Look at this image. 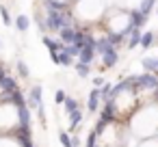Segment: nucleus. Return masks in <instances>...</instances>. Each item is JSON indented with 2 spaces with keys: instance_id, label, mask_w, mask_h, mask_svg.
Listing matches in <instances>:
<instances>
[{
  "instance_id": "1",
  "label": "nucleus",
  "mask_w": 158,
  "mask_h": 147,
  "mask_svg": "<svg viewBox=\"0 0 158 147\" xmlns=\"http://www.w3.org/2000/svg\"><path fill=\"white\" fill-rule=\"evenodd\" d=\"M72 13L65 11V9H48L46 11V24H48V31H61L65 26H72Z\"/></svg>"
},
{
  "instance_id": "2",
  "label": "nucleus",
  "mask_w": 158,
  "mask_h": 147,
  "mask_svg": "<svg viewBox=\"0 0 158 147\" xmlns=\"http://www.w3.org/2000/svg\"><path fill=\"white\" fill-rule=\"evenodd\" d=\"M156 87H158V76L152 74V71H145V74L136 76V82H134L132 91H136V89H156Z\"/></svg>"
},
{
  "instance_id": "3",
  "label": "nucleus",
  "mask_w": 158,
  "mask_h": 147,
  "mask_svg": "<svg viewBox=\"0 0 158 147\" xmlns=\"http://www.w3.org/2000/svg\"><path fill=\"white\" fill-rule=\"evenodd\" d=\"M128 20H130L136 28H143V24L147 22V15H145L141 9H132V11H128Z\"/></svg>"
},
{
  "instance_id": "4",
  "label": "nucleus",
  "mask_w": 158,
  "mask_h": 147,
  "mask_svg": "<svg viewBox=\"0 0 158 147\" xmlns=\"http://www.w3.org/2000/svg\"><path fill=\"white\" fill-rule=\"evenodd\" d=\"M93 59H95V48H93V46H85V48L80 50V54H78V61H80V63H87V65H91Z\"/></svg>"
},
{
  "instance_id": "5",
  "label": "nucleus",
  "mask_w": 158,
  "mask_h": 147,
  "mask_svg": "<svg viewBox=\"0 0 158 147\" xmlns=\"http://www.w3.org/2000/svg\"><path fill=\"white\" fill-rule=\"evenodd\" d=\"M28 106H31V108H39V106H41V87H39V84H35V87L31 89Z\"/></svg>"
},
{
  "instance_id": "6",
  "label": "nucleus",
  "mask_w": 158,
  "mask_h": 147,
  "mask_svg": "<svg viewBox=\"0 0 158 147\" xmlns=\"http://www.w3.org/2000/svg\"><path fill=\"white\" fill-rule=\"evenodd\" d=\"M102 121H104V123L115 121V100H108V102H106V106H104V110H102Z\"/></svg>"
},
{
  "instance_id": "7",
  "label": "nucleus",
  "mask_w": 158,
  "mask_h": 147,
  "mask_svg": "<svg viewBox=\"0 0 158 147\" xmlns=\"http://www.w3.org/2000/svg\"><path fill=\"white\" fill-rule=\"evenodd\" d=\"M59 35H61V41H63V43H74V39H76V28H74V26H65V28L59 31Z\"/></svg>"
},
{
  "instance_id": "8",
  "label": "nucleus",
  "mask_w": 158,
  "mask_h": 147,
  "mask_svg": "<svg viewBox=\"0 0 158 147\" xmlns=\"http://www.w3.org/2000/svg\"><path fill=\"white\" fill-rule=\"evenodd\" d=\"M102 61H104V67H115V63L119 61L117 50H115V48H110L108 52H104V54H102Z\"/></svg>"
},
{
  "instance_id": "9",
  "label": "nucleus",
  "mask_w": 158,
  "mask_h": 147,
  "mask_svg": "<svg viewBox=\"0 0 158 147\" xmlns=\"http://www.w3.org/2000/svg\"><path fill=\"white\" fill-rule=\"evenodd\" d=\"M100 97H102V93H100V89L95 87V89L89 93V102H87V108H89L91 112H95V110H98V102H100Z\"/></svg>"
},
{
  "instance_id": "10",
  "label": "nucleus",
  "mask_w": 158,
  "mask_h": 147,
  "mask_svg": "<svg viewBox=\"0 0 158 147\" xmlns=\"http://www.w3.org/2000/svg\"><path fill=\"white\" fill-rule=\"evenodd\" d=\"M44 46L50 50V54H52V52H61V50L65 48L63 41H54V39H50V37H44Z\"/></svg>"
},
{
  "instance_id": "11",
  "label": "nucleus",
  "mask_w": 158,
  "mask_h": 147,
  "mask_svg": "<svg viewBox=\"0 0 158 147\" xmlns=\"http://www.w3.org/2000/svg\"><path fill=\"white\" fill-rule=\"evenodd\" d=\"M18 119H20V125H31V112H28V106H18Z\"/></svg>"
},
{
  "instance_id": "12",
  "label": "nucleus",
  "mask_w": 158,
  "mask_h": 147,
  "mask_svg": "<svg viewBox=\"0 0 158 147\" xmlns=\"http://www.w3.org/2000/svg\"><path fill=\"white\" fill-rule=\"evenodd\" d=\"M141 65H143V69H145V71H152V74H156V71H158V56L143 59V61H141Z\"/></svg>"
},
{
  "instance_id": "13",
  "label": "nucleus",
  "mask_w": 158,
  "mask_h": 147,
  "mask_svg": "<svg viewBox=\"0 0 158 147\" xmlns=\"http://www.w3.org/2000/svg\"><path fill=\"white\" fill-rule=\"evenodd\" d=\"M141 28H134L130 35H128V48L132 50V48H136V46H141Z\"/></svg>"
},
{
  "instance_id": "14",
  "label": "nucleus",
  "mask_w": 158,
  "mask_h": 147,
  "mask_svg": "<svg viewBox=\"0 0 158 147\" xmlns=\"http://www.w3.org/2000/svg\"><path fill=\"white\" fill-rule=\"evenodd\" d=\"M110 48H115V46L108 41V37H104V39H98V41H95V54H104V52H108Z\"/></svg>"
},
{
  "instance_id": "15",
  "label": "nucleus",
  "mask_w": 158,
  "mask_h": 147,
  "mask_svg": "<svg viewBox=\"0 0 158 147\" xmlns=\"http://www.w3.org/2000/svg\"><path fill=\"white\" fill-rule=\"evenodd\" d=\"M154 41H156V35H154L152 31H147V33H143V35H141V48H143V50L152 48V46H154Z\"/></svg>"
},
{
  "instance_id": "16",
  "label": "nucleus",
  "mask_w": 158,
  "mask_h": 147,
  "mask_svg": "<svg viewBox=\"0 0 158 147\" xmlns=\"http://www.w3.org/2000/svg\"><path fill=\"white\" fill-rule=\"evenodd\" d=\"M28 26H31V20H28L26 15H18V18H15V28H18L20 33L28 31Z\"/></svg>"
},
{
  "instance_id": "17",
  "label": "nucleus",
  "mask_w": 158,
  "mask_h": 147,
  "mask_svg": "<svg viewBox=\"0 0 158 147\" xmlns=\"http://www.w3.org/2000/svg\"><path fill=\"white\" fill-rule=\"evenodd\" d=\"M0 87H2V91H15L18 89V84H15V80L11 76H5L2 82H0Z\"/></svg>"
},
{
  "instance_id": "18",
  "label": "nucleus",
  "mask_w": 158,
  "mask_h": 147,
  "mask_svg": "<svg viewBox=\"0 0 158 147\" xmlns=\"http://www.w3.org/2000/svg\"><path fill=\"white\" fill-rule=\"evenodd\" d=\"M9 100H11V104H15V106H24L26 102H24V97H22V93L15 89V91H9Z\"/></svg>"
},
{
  "instance_id": "19",
  "label": "nucleus",
  "mask_w": 158,
  "mask_h": 147,
  "mask_svg": "<svg viewBox=\"0 0 158 147\" xmlns=\"http://www.w3.org/2000/svg\"><path fill=\"white\" fill-rule=\"evenodd\" d=\"M106 37H108V41H110L113 46H119V43H121V41L126 39V37H123L121 33H115V31H110V33H108Z\"/></svg>"
},
{
  "instance_id": "20",
  "label": "nucleus",
  "mask_w": 158,
  "mask_h": 147,
  "mask_svg": "<svg viewBox=\"0 0 158 147\" xmlns=\"http://www.w3.org/2000/svg\"><path fill=\"white\" fill-rule=\"evenodd\" d=\"M76 65V71H78V76H82V78H87L89 76V69H91V65H87V63H74Z\"/></svg>"
},
{
  "instance_id": "21",
  "label": "nucleus",
  "mask_w": 158,
  "mask_h": 147,
  "mask_svg": "<svg viewBox=\"0 0 158 147\" xmlns=\"http://www.w3.org/2000/svg\"><path fill=\"white\" fill-rule=\"evenodd\" d=\"M154 5H156V0H141V7H139V9H141V11H143L145 15H149V13H152V7H154Z\"/></svg>"
},
{
  "instance_id": "22",
  "label": "nucleus",
  "mask_w": 158,
  "mask_h": 147,
  "mask_svg": "<svg viewBox=\"0 0 158 147\" xmlns=\"http://www.w3.org/2000/svg\"><path fill=\"white\" fill-rule=\"evenodd\" d=\"M46 7L48 9H65V2H63V0H46Z\"/></svg>"
},
{
  "instance_id": "23",
  "label": "nucleus",
  "mask_w": 158,
  "mask_h": 147,
  "mask_svg": "<svg viewBox=\"0 0 158 147\" xmlns=\"http://www.w3.org/2000/svg\"><path fill=\"white\" fill-rule=\"evenodd\" d=\"M63 104H65V110H67V112L78 110V102H76V100H72V97H65V102H63Z\"/></svg>"
},
{
  "instance_id": "24",
  "label": "nucleus",
  "mask_w": 158,
  "mask_h": 147,
  "mask_svg": "<svg viewBox=\"0 0 158 147\" xmlns=\"http://www.w3.org/2000/svg\"><path fill=\"white\" fill-rule=\"evenodd\" d=\"M69 119H72V130H74V128L82 121V112H80V110H74V112H69Z\"/></svg>"
},
{
  "instance_id": "25",
  "label": "nucleus",
  "mask_w": 158,
  "mask_h": 147,
  "mask_svg": "<svg viewBox=\"0 0 158 147\" xmlns=\"http://www.w3.org/2000/svg\"><path fill=\"white\" fill-rule=\"evenodd\" d=\"M59 141H61L63 147H74V143H72V138H69L67 132H59Z\"/></svg>"
},
{
  "instance_id": "26",
  "label": "nucleus",
  "mask_w": 158,
  "mask_h": 147,
  "mask_svg": "<svg viewBox=\"0 0 158 147\" xmlns=\"http://www.w3.org/2000/svg\"><path fill=\"white\" fill-rule=\"evenodd\" d=\"M18 74H20L22 78H28V76H31V71H28V67H26V63H24V61H20V63H18Z\"/></svg>"
},
{
  "instance_id": "27",
  "label": "nucleus",
  "mask_w": 158,
  "mask_h": 147,
  "mask_svg": "<svg viewBox=\"0 0 158 147\" xmlns=\"http://www.w3.org/2000/svg\"><path fill=\"white\" fill-rule=\"evenodd\" d=\"M0 18H2V22L9 26L11 24V15H9V9L7 7H0Z\"/></svg>"
},
{
  "instance_id": "28",
  "label": "nucleus",
  "mask_w": 158,
  "mask_h": 147,
  "mask_svg": "<svg viewBox=\"0 0 158 147\" xmlns=\"http://www.w3.org/2000/svg\"><path fill=\"white\" fill-rule=\"evenodd\" d=\"M65 97H67V95H65L63 91H56V95H54V102H56V104H63V102H65Z\"/></svg>"
},
{
  "instance_id": "29",
  "label": "nucleus",
  "mask_w": 158,
  "mask_h": 147,
  "mask_svg": "<svg viewBox=\"0 0 158 147\" xmlns=\"http://www.w3.org/2000/svg\"><path fill=\"white\" fill-rule=\"evenodd\" d=\"M93 84H95V87H98V89H100V87H102V84H104V78H95V80H93Z\"/></svg>"
},
{
  "instance_id": "30",
  "label": "nucleus",
  "mask_w": 158,
  "mask_h": 147,
  "mask_svg": "<svg viewBox=\"0 0 158 147\" xmlns=\"http://www.w3.org/2000/svg\"><path fill=\"white\" fill-rule=\"evenodd\" d=\"M7 74H5V69H2V65H0V82H2V78H5Z\"/></svg>"
},
{
  "instance_id": "31",
  "label": "nucleus",
  "mask_w": 158,
  "mask_h": 147,
  "mask_svg": "<svg viewBox=\"0 0 158 147\" xmlns=\"http://www.w3.org/2000/svg\"><path fill=\"white\" fill-rule=\"evenodd\" d=\"M22 145H24V147H33V143H31V138H28V141H22Z\"/></svg>"
},
{
  "instance_id": "32",
  "label": "nucleus",
  "mask_w": 158,
  "mask_h": 147,
  "mask_svg": "<svg viewBox=\"0 0 158 147\" xmlns=\"http://www.w3.org/2000/svg\"><path fill=\"white\" fill-rule=\"evenodd\" d=\"M154 91H156V100H158V87H156V89H154Z\"/></svg>"
},
{
  "instance_id": "33",
  "label": "nucleus",
  "mask_w": 158,
  "mask_h": 147,
  "mask_svg": "<svg viewBox=\"0 0 158 147\" xmlns=\"http://www.w3.org/2000/svg\"><path fill=\"white\" fill-rule=\"evenodd\" d=\"M156 13H158V5H156Z\"/></svg>"
},
{
  "instance_id": "34",
  "label": "nucleus",
  "mask_w": 158,
  "mask_h": 147,
  "mask_svg": "<svg viewBox=\"0 0 158 147\" xmlns=\"http://www.w3.org/2000/svg\"><path fill=\"white\" fill-rule=\"evenodd\" d=\"M156 43H158V37H156Z\"/></svg>"
},
{
  "instance_id": "35",
  "label": "nucleus",
  "mask_w": 158,
  "mask_h": 147,
  "mask_svg": "<svg viewBox=\"0 0 158 147\" xmlns=\"http://www.w3.org/2000/svg\"><path fill=\"white\" fill-rule=\"evenodd\" d=\"M156 76H158V71H156Z\"/></svg>"
},
{
  "instance_id": "36",
  "label": "nucleus",
  "mask_w": 158,
  "mask_h": 147,
  "mask_svg": "<svg viewBox=\"0 0 158 147\" xmlns=\"http://www.w3.org/2000/svg\"><path fill=\"white\" fill-rule=\"evenodd\" d=\"M93 147H95V145H93Z\"/></svg>"
}]
</instances>
